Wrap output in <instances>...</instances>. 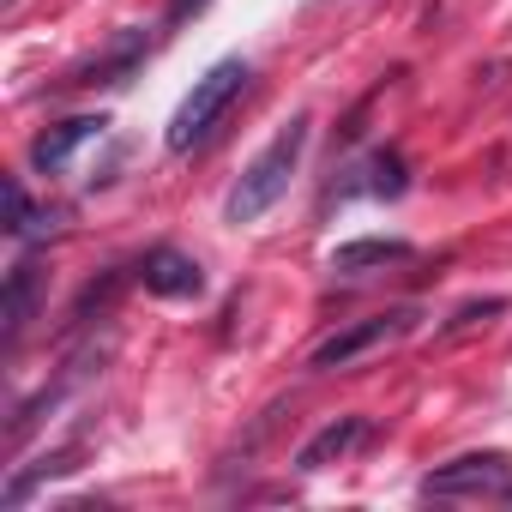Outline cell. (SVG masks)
<instances>
[{"label": "cell", "mask_w": 512, "mask_h": 512, "mask_svg": "<svg viewBox=\"0 0 512 512\" xmlns=\"http://www.w3.org/2000/svg\"><path fill=\"white\" fill-rule=\"evenodd\" d=\"M308 127H314L308 115H290V121L278 127V139L241 169V181H235L229 199H223V217H229V223H260V217L290 193V175H296V163H302V151H308Z\"/></svg>", "instance_id": "cell-1"}, {"label": "cell", "mask_w": 512, "mask_h": 512, "mask_svg": "<svg viewBox=\"0 0 512 512\" xmlns=\"http://www.w3.org/2000/svg\"><path fill=\"white\" fill-rule=\"evenodd\" d=\"M247 79H253V67H247L241 55H229V61H217L205 79H193V91L181 97V109H175V121H169V151L205 145V139L217 133V121L235 109V97L247 91Z\"/></svg>", "instance_id": "cell-2"}, {"label": "cell", "mask_w": 512, "mask_h": 512, "mask_svg": "<svg viewBox=\"0 0 512 512\" xmlns=\"http://www.w3.org/2000/svg\"><path fill=\"white\" fill-rule=\"evenodd\" d=\"M416 308H386V314H368V320H350L344 332H332L326 344H314V356H308V368L314 374H332V368H350V362H362V356H374L380 344H398L404 332H416Z\"/></svg>", "instance_id": "cell-3"}, {"label": "cell", "mask_w": 512, "mask_h": 512, "mask_svg": "<svg viewBox=\"0 0 512 512\" xmlns=\"http://www.w3.org/2000/svg\"><path fill=\"white\" fill-rule=\"evenodd\" d=\"M512 488V458L506 452H464L440 470L422 476V494L428 500H458V494H488V500H506Z\"/></svg>", "instance_id": "cell-4"}, {"label": "cell", "mask_w": 512, "mask_h": 512, "mask_svg": "<svg viewBox=\"0 0 512 512\" xmlns=\"http://www.w3.org/2000/svg\"><path fill=\"white\" fill-rule=\"evenodd\" d=\"M133 278H139L151 296H163V302H187V296L205 290L199 260H193V253H181V247H145V260L133 266Z\"/></svg>", "instance_id": "cell-5"}, {"label": "cell", "mask_w": 512, "mask_h": 512, "mask_svg": "<svg viewBox=\"0 0 512 512\" xmlns=\"http://www.w3.org/2000/svg\"><path fill=\"white\" fill-rule=\"evenodd\" d=\"M103 133H109V115H67V121H55L49 133H37V145H31V169L55 175L79 145H91V139H103Z\"/></svg>", "instance_id": "cell-6"}, {"label": "cell", "mask_w": 512, "mask_h": 512, "mask_svg": "<svg viewBox=\"0 0 512 512\" xmlns=\"http://www.w3.org/2000/svg\"><path fill=\"white\" fill-rule=\"evenodd\" d=\"M37 290H43V272L37 260H19L7 272V290H0V320H7V350H19V338L31 332L37 320Z\"/></svg>", "instance_id": "cell-7"}, {"label": "cell", "mask_w": 512, "mask_h": 512, "mask_svg": "<svg viewBox=\"0 0 512 512\" xmlns=\"http://www.w3.org/2000/svg\"><path fill=\"white\" fill-rule=\"evenodd\" d=\"M368 440V416H338V422H326L302 452H296V470H326V464H338L344 452H356Z\"/></svg>", "instance_id": "cell-8"}, {"label": "cell", "mask_w": 512, "mask_h": 512, "mask_svg": "<svg viewBox=\"0 0 512 512\" xmlns=\"http://www.w3.org/2000/svg\"><path fill=\"white\" fill-rule=\"evenodd\" d=\"M410 241L404 235H362V241H344V247H332V272H374V266H398V260H410Z\"/></svg>", "instance_id": "cell-9"}, {"label": "cell", "mask_w": 512, "mask_h": 512, "mask_svg": "<svg viewBox=\"0 0 512 512\" xmlns=\"http://www.w3.org/2000/svg\"><path fill=\"white\" fill-rule=\"evenodd\" d=\"M145 61V37H121L109 55H97L91 67H79L67 85H127V73Z\"/></svg>", "instance_id": "cell-10"}, {"label": "cell", "mask_w": 512, "mask_h": 512, "mask_svg": "<svg viewBox=\"0 0 512 512\" xmlns=\"http://www.w3.org/2000/svg\"><path fill=\"white\" fill-rule=\"evenodd\" d=\"M43 223H55V217H43V211L31 205V193H25V181H19V175H7V235H19V241H25V235H37Z\"/></svg>", "instance_id": "cell-11"}, {"label": "cell", "mask_w": 512, "mask_h": 512, "mask_svg": "<svg viewBox=\"0 0 512 512\" xmlns=\"http://www.w3.org/2000/svg\"><path fill=\"white\" fill-rule=\"evenodd\" d=\"M67 470H79V452H73V446H67V452H49L37 470H19V476L7 482V506H25V494H31L43 476H67Z\"/></svg>", "instance_id": "cell-12"}, {"label": "cell", "mask_w": 512, "mask_h": 512, "mask_svg": "<svg viewBox=\"0 0 512 512\" xmlns=\"http://www.w3.org/2000/svg\"><path fill=\"white\" fill-rule=\"evenodd\" d=\"M368 175H374V181H368V193H380V199H398V193L410 187V181H404V157H398V151H380V157L368 163Z\"/></svg>", "instance_id": "cell-13"}, {"label": "cell", "mask_w": 512, "mask_h": 512, "mask_svg": "<svg viewBox=\"0 0 512 512\" xmlns=\"http://www.w3.org/2000/svg\"><path fill=\"white\" fill-rule=\"evenodd\" d=\"M115 290H121V278H103V284H91V290H85V296H79V308H73V320H79V326H85V320H91V314H103V308H109V302H115Z\"/></svg>", "instance_id": "cell-14"}, {"label": "cell", "mask_w": 512, "mask_h": 512, "mask_svg": "<svg viewBox=\"0 0 512 512\" xmlns=\"http://www.w3.org/2000/svg\"><path fill=\"white\" fill-rule=\"evenodd\" d=\"M488 314H506V296H488V302H470V308H458V314L446 320V338H452V332H464V326H476V320H488Z\"/></svg>", "instance_id": "cell-15"}]
</instances>
